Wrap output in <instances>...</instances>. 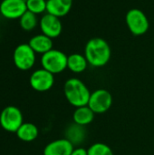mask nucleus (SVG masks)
<instances>
[{
  "mask_svg": "<svg viewBox=\"0 0 154 155\" xmlns=\"http://www.w3.org/2000/svg\"><path fill=\"white\" fill-rule=\"evenodd\" d=\"M39 25L42 34L47 35L52 39L58 37L63 31V25L60 18L48 13L41 17Z\"/></svg>",
  "mask_w": 154,
  "mask_h": 155,
  "instance_id": "nucleus-10",
  "label": "nucleus"
},
{
  "mask_svg": "<svg viewBox=\"0 0 154 155\" xmlns=\"http://www.w3.org/2000/svg\"><path fill=\"white\" fill-rule=\"evenodd\" d=\"M19 24L23 30L25 31H32L34 30L37 24L38 19L37 15L30 11H26L20 18H19Z\"/></svg>",
  "mask_w": 154,
  "mask_h": 155,
  "instance_id": "nucleus-18",
  "label": "nucleus"
},
{
  "mask_svg": "<svg viewBox=\"0 0 154 155\" xmlns=\"http://www.w3.org/2000/svg\"><path fill=\"white\" fill-rule=\"evenodd\" d=\"M88 64V61L84 54L75 53L68 55L67 68L74 74L83 73L84 71L86 70Z\"/></svg>",
  "mask_w": 154,
  "mask_h": 155,
  "instance_id": "nucleus-15",
  "label": "nucleus"
},
{
  "mask_svg": "<svg viewBox=\"0 0 154 155\" xmlns=\"http://www.w3.org/2000/svg\"><path fill=\"white\" fill-rule=\"evenodd\" d=\"M26 11V0H3L0 4V15L7 19H19Z\"/></svg>",
  "mask_w": 154,
  "mask_h": 155,
  "instance_id": "nucleus-9",
  "label": "nucleus"
},
{
  "mask_svg": "<svg viewBox=\"0 0 154 155\" xmlns=\"http://www.w3.org/2000/svg\"><path fill=\"white\" fill-rule=\"evenodd\" d=\"M74 144L65 139H58L49 143L44 149V155H71Z\"/></svg>",
  "mask_w": 154,
  "mask_h": 155,
  "instance_id": "nucleus-11",
  "label": "nucleus"
},
{
  "mask_svg": "<svg viewBox=\"0 0 154 155\" xmlns=\"http://www.w3.org/2000/svg\"><path fill=\"white\" fill-rule=\"evenodd\" d=\"M27 11L40 15L46 11V0H26Z\"/></svg>",
  "mask_w": 154,
  "mask_h": 155,
  "instance_id": "nucleus-20",
  "label": "nucleus"
},
{
  "mask_svg": "<svg viewBox=\"0 0 154 155\" xmlns=\"http://www.w3.org/2000/svg\"><path fill=\"white\" fill-rule=\"evenodd\" d=\"M125 21L129 31L133 35H143L147 33L150 27L148 17L141 9H130L125 16Z\"/></svg>",
  "mask_w": 154,
  "mask_h": 155,
  "instance_id": "nucleus-4",
  "label": "nucleus"
},
{
  "mask_svg": "<svg viewBox=\"0 0 154 155\" xmlns=\"http://www.w3.org/2000/svg\"><path fill=\"white\" fill-rule=\"evenodd\" d=\"M23 114L19 108L14 105L5 107L0 114V125L8 133H16L23 124Z\"/></svg>",
  "mask_w": 154,
  "mask_h": 155,
  "instance_id": "nucleus-5",
  "label": "nucleus"
},
{
  "mask_svg": "<svg viewBox=\"0 0 154 155\" xmlns=\"http://www.w3.org/2000/svg\"><path fill=\"white\" fill-rule=\"evenodd\" d=\"M94 114H95L88 105H84V106L77 107L75 109L73 114V119L74 124L81 126H85L90 124L93 121Z\"/></svg>",
  "mask_w": 154,
  "mask_h": 155,
  "instance_id": "nucleus-14",
  "label": "nucleus"
},
{
  "mask_svg": "<svg viewBox=\"0 0 154 155\" xmlns=\"http://www.w3.org/2000/svg\"><path fill=\"white\" fill-rule=\"evenodd\" d=\"M113 104V96L105 89H98L91 93L88 106L94 114L106 113Z\"/></svg>",
  "mask_w": 154,
  "mask_h": 155,
  "instance_id": "nucleus-7",
  "label": "nucleus"
},
{
  "mask_svg": "<svg viewBox=\"0 0 154 155\" xmlns=\"http://www.w3.org/2000/svg\"><path fill=\"white\" fill-rule=\"evenodd\" d=\"M73 3L74 0H46V12L61 18L71 11Z\"/></svg>",
  "mask_w": 154,
  "mask_h": 155,
  "instance_id": "nucleus-12",
  "label": "nucleus"
},
{
  "mask_svg": "<svg viewBox=\"0 0 154 155\" xmlns=\"http://www.w3.org/2000/svg\"><path fill=\"white\" fill-rule=\"evenodd\" d=\"M54 74L47 70L41 68L37 69L31 74L29 78V84L31 87L36 92H47L54 84Z\"/></svg>",
  "mask_w": 154,
  "mask_h": 155,
  "instance_id": "nucleus-8",
  "label": "nucleus"
},
{
  "mask_svg": "<svg viewBox=\"0 0 154 155\" xmlns=\"http://www.w3.org/2000/svg\"><path fill=\"white\" fill-rule=\"evenodd\" d=\"M16 136L23 142L30 143L34 141L39 134L38 128L32 123H24L16 131Z\"/></svg>",
  "mask_w": 154,
  "mask_h": 155,
  "instance_id": "nucleus-16",
  "label": "nucleus"
},
{
  "mask_svg": "<svg viewBox=\"0 0 154 155\" xmlns=\"http://www.w3.org/2000/svg\"><path fill=\"white\" fill-rule=\"evenodd\" d=\"M64 93L67 102L75 108L88 105L91 93L86 84L80 79H68L64 85Z\"/></svg>",
  "mask_w": 154,
  "mask_h": 155,
  "instance_id": "nucleus-2",
  "label": "nucleus"
},
{
  "mask_svg": "<svg viewBox=\"0 0 154 155\" xmlns=\"http://www.w3.org/2000/svg\"><path fill=\"white\" fill-rule=\"evenodd\" d=\"M112 51L110 45L101 37L90 39L84 47V56L88 64L93 67H103L111 59Z\"/></svg>",
  "mask_w": 154,
  "mask_h": 155,
  "instance_id": "nucleus-1",
  "label": "nucleus"
},
{
  "mask_svg": "<svg viewBox=\"0 0 154 155\" xmlns=\"http://www.w3.org/2000/svg\"><path fill=\"white\" fill-rule=\"evenodd\" d=\"M28 45L35 52V54H45L53 49V39L44 34L33 36Z\"/></svg>",
  "mask_w": 154,
  "mask_h": 155,
  "instance_id": "nucleus-13",
  "label": "nucleus"
},
{
  "mask_svg": "<svg viewBox=\"0 0 154 155\" xmlns=\"http://www.w3.org/2000/svg\"><path fill=\"white\" fill-rule=\"evenodd\" d=\"M84 126L78 125L76 124H71L66 130V139L70 141L74 146L78 145L84 142L85 136V131L84 129Z\"/></svg>",
  "mask_w": 154,
  "mask_h": 155,
  "instance_id": "nucleus-17",
  "label": "nucleus"
},
{
  "mask_svg": "<svg viewBox=\"0 0 154 155\" xmlns=\"http://www.w3.org/2000/svg\"><path fill=\"white\" fill-rule=\"evenodd\" d=\"M87 152L88 155H113L112 149L103 143H93L88 148Z\"/></svg>",
  "mask_w": 154,
  "mask_h": 155,
  "instance_id": "nucleus-19",
  "label": "nucleus"
},
{
  "mask_svg": "<svg viewBox=\"0 0 154 155\" xmlns=\"http://www.w3.org/2000/svg\"><path fill=\"white\" fill-rule=\"evenodd\" d=\"M71 155H88V152L84 148L78 147V148H74V151L72 152Z\"/></svg>",
  "mask_w": 154,
  "mask_h": 155,
  "instance_id": "nucleus-21",
  "label": "nucleus"
},
{
  "mask_svg": "<svg viewBox=\"0 0 154 155\" xmlns=\"http://www.w3.org/2000/svg\"><path fill=\"white\" fill-rule=\"evenodd\" d=\"M68 56L62 51L52 49L47 53L42 54L41 64L42 67L53 74H60L67 68Z\"/></svg>",
  "mask_w": 154,
  "mask_h": 155,
  "instance_id": "nucleus-3",
  "label": "nucleus"
},
{
  "mask_svg": "<svg viewBox=\"0 0 154 155\" xmlns=\"http://www.w3.org/2000/svg\"><path fill=\"white\" fill-rule=\"evenodd\" d=\"M35 52L28 44H21L17 45L13 54L14 64L19 70H30L35 63Z\"/></svg>",
  "mask_w": 154,
  "mask_h": 155,
  "instance_id": "nucleus-6",
  "label": "nucleus"
}]
</instances>
